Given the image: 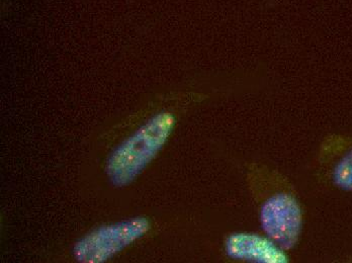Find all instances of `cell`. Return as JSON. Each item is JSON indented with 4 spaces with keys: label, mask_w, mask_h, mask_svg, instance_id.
<instances>
[{
    "label": "cell",
    "mask_w": 352,
    "mask_h": 263,
    "mask_svg": "<svg viewBox=\"0 0 352 263\" xmlns=\"http://www.w3.org/2000/svg\"><path fill=\"white\" fill-rule=\"evenodd\" d=\"M320 174L339 190L352 192V137L330 135L318 154Z\"/></svg>",
    "instance_id": "4"
},
{
    "label": "cell",
    "mask_w": 352,
    "mask_h": 263,
    "mask_svg": "<svg viewBox=\"0 0 352 263\" xmlns=\"http://www.w3.org/2000/svg\"><path fill=\"white\" fill-rule=\"evenodd\" d=\"M227 252L231 258L238 260L263 262H282L285 250L274 241L251 234H234L226 243Z\"/></svg>",
    "instance_id": "5"
},
{
    "label": "cell",
    "mask_w": 352,
    "mask_h": 263,
    "mask_svg": "<svg viewBox=\"0 0 352 263\" xmlns=\"http://www.w3.org/2000/svg\"><path fill=\"white\" fill-rule=\"evenodd\" d=\"M175 124V115L161 112L124 140L107 161V175L113 185L133 183L166 144Z\"/></svg>",
    "instance_id": "2"
},
{
    "label": "cell",
    "mask_w": 352,
    "mask_h": 263,
    "mask_svg": "<svg viewBox=\"0 0 352 263\" xmlns=\"http://www.w3.org/2000/svg\"><path fill=\"white\" fill-rule=\"evenodd\" d=\"M149 230L150 222L145 218H135L113 225L100 227L77 243L75 256L82 262H107Z\"/></svg>",
    "instance_id": "3"
},
{
    "label": "cell",
    "mask_w": 352,
    "mask_h": 263,
    "mask_svg": "<svg viewBox=\"0 0 352 263\" xmlns=\"http://www.w3.org/2000/svg\"><path fill=\"white\" fill-rule=\"evenodd\" d=\"M247 181L259 207L264 233L285 251L293 249L302 229V209L295 188L278 171L263 164L248 166Z\"/></svg>",
    "instance_id": "1"
}]
</instances>
